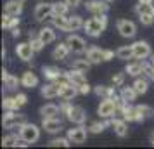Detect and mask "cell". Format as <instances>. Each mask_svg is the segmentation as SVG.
<instances>
[{"mask_svg": "<svg viewBox=\"0 0 154 149\" xmlns=\"http://www.w3.org/2000/svg\"><path fill=\"white\" fill-rule=\"evenodd\" d=\"M106 26H107V16L99 14V16H95V17L88 19V21H85L83 29H85V33H87L88 36L97 38V36L102 35V31L106 29Z\"/></svg>", "mask_w": 154, "mask_h": 149, "instance_id": "cell-1", "label": "cell"}, {"mask_svg": "<svg viewBox=\"0 0 154 149\" xmlns=\"http://www.w3.org/2000/svg\"><path fill=\"white\" fill-rule=\"evenodd\" d=\"M135 12H137L140 23H142L144 26H151L154 23V5L152 4L139 2V4L135 5Z\"/></svg>", "mask_w": 154, "mask_h": 149, "instance_id": "cell-2", "label": "cell"}, {"mask_svg": "<svg viewBox=\"0 0 154 149\" xmlns=\"http://www.w3.org/2000/svg\"><path fill=\"white\" fill-rule=\"evenodd\" d=\"M19 135H21V141L28 142V144H35L38 139H40V128L36 127L35 123H24L21 128H19Z\"/></svg>", "mask_w": 154, "mask_h": 149, "instance_id": "cell-3", "label": "cell"}, {"mask_svg": "<svg viewBox=\"0 0 154 149\" xmlns=\"http://www.w3.org/2000/svg\"><path fill=\"white\" fill-rule=\"evenodd\" d=\"M24 123H26V116L16 113V111H7V113L4 114V120H2V125H4V128H7V130L21 128Z\"/></svg>", "mask_w": 154, "mask_h": 149, "instance_id": "cell-4", "label": "cell"}, {"mask_svg": "<svg viewBox=\"0 0 154 149\" xmlns=\"http://www.w3.org/2000/svg\"><path fill=\"white\" fill-rule=\"evenodd\" d=\"M118 111V101L116 97H109V99H102V102L97 107V114L100 118H111L112 114Z\"/></svg>", "mask_w": 154, "mask_h": 149, "instance_id": "cell-5", "label": "cell"}, {"mask_svg": "<svg viewBox=\"0 0 154 149\" xmlns=\"http://www.w3.org/2000/svg\"><path fill=\"white\" fill-rule=\"evenodd\" d=\"M116 29L119 31V35L125 36V38H133L137 33V24L130 19H119L116 23Z\"/></svg>", "mask_w": 154, "mask_h": 149, "instance_id": "cell-6", "label": "cell"}, {"mask_svg": "<svg viewBox=\"0 0 154 149\" xmlns=\"http://www.w3.org/2000/svg\"><path fill=\"white\" fill-rule=\"evenodd\" d=\"M121 114H123V118L126 121H142L146 116L142 114L139 106H130V102H126L123 109H121Z\"/></svg>", "mask_w": 154, "mask_h": 149, "instance_id": "cell-7", "label": "cell"}, {"mask_svg": "<svg viewBox=\"0 0 154 149\" xmlns=\"http://www.w3.org/2000/svg\"><path fill=\"white\" fill-rule=\"evenodd\" d=\"M66 116L75 125H83L85 121H87V113H85V109L82 106H71Z\"/></svg>", "mask_w": 154, "mask_h": 149, "instance_id": "cell-8", "label": "cell"}, {"mask_svg": "<svg viewBox=\"0 0 154 149\" xmlns=\"http://www.w3.org/2000/svg\"><path fill=\"white\" fill-rule=\"evenodd\" d=\"M16 54H17V57H19L21 61L28 63V61L33 59L35 50H33V47H31V43H29V42H21V43H17V45H16Z\"/></svg>", "mask_w": 154, "mask_h": 149, "instance_id": "cell-9", "label": "cell"}, {"mask_svg": "<svg viewBox=\"0 0 154 149\" xmlns=\"http://www.w3.org/2000/svg\"><path fill=\"white\" fill-rule=\"evenodd\" d=\"M87 11L92 12L94 16H99V14H106L109 11V4L106 0H88L87 2Z\"/></svg>", "mask_w": 154, "mask_h": 149, "instance_id": "cell-10", "label": "cell"}, {"mask_svg": "<svg viewBox=\"0 0 154 149\" xmlns=\"http://www.w3.org/2000/svg\"><path fill=\"white\" fill-rule=\"evenodd\" d=\"M87 132H88V130H85L83 125H78V127L68 130V139H69L73 144H83V142L87 141Z\"/></svg>", "mask_w": 154, "mask_h": 149, "instance_id": "cell-11", "label": "cell"}, {"mask_svg": "<svg viewBox=\"0 0 154 149\" xmlns=\"http://www.w3.org/2000/svg\"><path fill=\"white\" fill-rule=\"evenodd\" d=\"M133 47V57L135 59H147L151 56V45L146 40H139L132 45Z\"/></svg>", "mask_w": 154, "mask_h": 149, "instance_id": "cell-12", "label": "cell"}, {"mask_svg": "<svg viewBox=\"0 0 154 149\" xmlns=\"http://www.w3.org/2000/svg\"><path fill=\"white\" fill-rule=\"evenodd\" d=\"M68 45H69V49L71 52H75V54H83L85 50H87V43H85V40L82 38V36H78V35H69L68 36Z\"/></svg>", "mask_w": 154, "mask_h": 149, "instance_id": "cell-13", "label": "cell"}, {"mask_svg": "<svg viewBox=\"0 0 154 149\" xmlns=\"http://www.w3.org/2000/svg\"><path fill=\"white\" fill-rule=\"evenodd\" d=\"M52 14H54L52 4H47V2H40V4L35 7V12H33V16H35L36 21H43V19L50 17Z\"/></svg>", "mask_w": 154, "mask_h": 149, "instance_id": "cell-14", "label": "cell"}, {"mask_svg": "<svg viewBox=\"0 0 154 149\" xmlns=\"http://www.w3.org/2000/svg\"><path fill=\"white\" fill-rule=\"evenodd\" d=\"M42 128L47 134H59L63 130V123H61V120H57V118H43Z\"/></svg>", "mask_w": 154, "mask_h": 149, "instance_id": "cell-15", "label": "cell"}, {"mask_svg": "<svg viewBox=\"0 0 154 149\" xmlns=\"http://www.w3.org/2000/svg\"><path fill=\"white\" fill-rule=\"evenodd\" d=\"M144 68H146V61L144 59H135L133 63H128L126 64V75H130V76H139L140 73H144Z\"/></svg>", "mask_w": 154, "mask_h": 149, "instance_id": "cell-16", "label": "cell"}, {"mask_svg": "<svg viewBox=\"0 0 154 149\" xmlns=\"http://www.w3.org/2000/svg\"><path fill=\"white\" fill-rule=\"evenodd\" d=\"M69 45H68V42L64 43H59V45H56V49L52 50V57L56 59V61H66L68 59V56H69Z\"/></svg>", "mask_w": 154, "mask_h": 149, "instance_id": "cell-17", "label": "cell"}, {"mask_svg": "<svg viewBox=\"0 0 154 149\" xmlns=\"http://www.w3.org/2000/svg\"><path fill=\"white\" fill-rule=\"evenodd\" d=\"M21 12H23V2H19V0H9L4 5V14L19 16Z\"/></svg>", "mask_w": 154, "mask_h": 149, "instance_id": "cell-18", "label": "cell"}, {"mask_svg": "<svg viewBox=\"0 0 154 149\" xmlns=\"http://www.w3.org/2000/svg\"><path fill=\"white\" fill-rule=\"evenodd\" d=\"M66 75H68V78H69V82H71V83H73L75 87H76V88H80L82 85H85V83H87V78H85V73H82V71L71 70V71H66Z\"/></svg>", "mask_w": 154, "mask_h": 149, "instance_id": "cell-19", "label": "cell"}, {"mask_svg": "<svg viewBox=\"0 0 154 149\" xmlns=\"http://www.w3.org/2000/svg\"><path fill=\"white\" fill-rule=\"evenodd\" d=\"M2 82H4V87L9 88V90H14L17 88V85L21 83V80H17V76L7 73V70H2Z\"/></svg>", "mask_w": 154, "mask_h": 149, "instance_id": "cell-20", "label": "cell"}, {"mask_svg": "<svg viewBox=\"0 0 154 149\" xmlns=\"http://www.w3.org/2000/svg\"><path fill=\"white\" fill-rule=\"evenodd\" d=\"M87 59L92 64H99L104 61V49H99V47H90L87 50Z\"/></svg>", "mask_w": 154, "mask_h": 149, "instance_id": "cell-21", "label": "cell"}, {"mask_svg": "<svg viewBox=\"0 0 154 149\" xmlns=\"http://www.w3.org/2000/svg\"><path fill=\"white\" fill-rule=\"evenodd\" d=\"M111 127L114 130V134L118 135V137H126L128 135V125H126V120H111Z\"/></svg>", "mask_w": 154, "mask_h": 149, "instance_id": "cell-22", "label": "cell"}, {"mask_svg": "<svg viewBox=\"0 0 154 149\" xmlns=\"http://www.w3.org/2000/svg\"><path fill=\"white\" fill-rule=\"evenodd\" d=\"M42 95L45 99H56V97H59V85H57L56 82H50L47 85H43Z\"/></svg>", "mask_w": 154, "mask_h": 149, "instance_id": "cell-23", "label": "cell"}, {"mask_svg": "<svg viewBox=\"0 0 154 149\" xmlns=\"http://www.w3.org/2000/svg\"><path fill=\"white\" fill-rule=\"evenodd\" d=\"M42 71H43V76H45L47 80H50V82L59 80L61 76H63V73H64V71H61L57 66H43Z\"/></svg>", "mask_w": 154, "mask_h": 149, "instance_id": "cell-24", "label": "cell"}, {"mask_svg": "<svg viewBox=\"0 0 154 149\" xmlns=\"http://www.w3.org/2000/svg\"><path fill=\"white\" fill-rule=\"evenodd\" d=\"M21 85L26 88H33L38 85V76H36L33 71H24L21 76Z\"/></svg>", "mask_w": 154, "mask_h": 149, "instance_id": "cell-25", "label": "cell"}, {"mask_svg": "<svg viewBox=\"0 0 154 149\" xmlns=\"http://www.w3.org/2000/svg\"><path fill=\"white\" fill-rule=\"evenodd\" d=\"M38 36H40V40H42L45 45H49V43L56 42V31L54 28H49V26H45L38 31Z\"/></svg>", "mask_w": 154, "mask_h": 149, "instance_id": "cell-26", "label": "cell"}, {"mask_svg": "<svg viewBox=\"0 0 154 149\" xmlns=\"http://www.w3.org/2000/svg\"><path fill=\"white\" fill-rule=\"evenodd\" d=\"M139 94H137V90H135V87H121V90H119V97L125 101V102H133L135 101V97H137Z\"/></svg>", "mask_w": 154, "mask_h": 149, "instance_id": "cell-27", "label": "cell"}, {"mask_svg": "<svg viewBox=\"0 0 154 149\" xmlns=\"http://www.w3.org/2000/svg\"><path fill=\"white\" fill-rule=\"evenodd\" d=\"M59 113H61V107H57L56 104H45V106L40 107L42 118H56Z\"/></svg>", "mask_w": 154, "mask_h": 149, "instance_id": "cell-28", "label": "cell"}, {"mask_svg": "<svg viewBox=\"0 0 154 149\" xmlns=\"http://www.w3.org/2000/svg\"><path fill=\"white\" fill-rule=\"evenodd\" d=\"M116 87H106V85H99L94 88L95 95L102 97V99H109V97H116V92H114Z\"/></svg>", "mask_w": 154, "mask_h": 149, "instance_id": "cell-29", "label": "cell"}, {"mask_svg": "<svg viewBox=\"0 0 154 149\" xmlns=\"http://www.w3.org/2000/svg\"><path fill=\"white\" fill-rule=\"evenodd\" d=\"M50 21H52V24L56 26V28H59L61 31H69V23H68V17L66 16H50Z\"/></svg>", "mask_w": 154, "mask_h": 149, "instance_id": "cell-30", "label": "cell"}, {"mask_svg": "<svg viewBox=\"0 0 154 149\" xmlns=\"http://www.w3.org/2000/svg\"><path fill=\"white\" fill-rule=\"evenodd\" d=\"M116 57L121 61H128V59H135L133 57V47L132 45H123L116 50Z\"/></svg>", "mask_w": 154, "mask_h": 149, "instance_id": "cell-31", "label": "cell"}, {"mask_svg": "<svg viewBox=\"0 0 154 149\" xmlns=\"http://www.w3.org/2000/svg\"><path fill=\"white\" fill-rule=\"evenodd\" d=\"M19 24V17L17 16H9V14H4V19H2V28L4 29H12L17 28Z\"/></svg>", "mask_w": 154, "mask_h": 149, "instance_id": "cell-32", "label": "cell"}, {"mask_svg": "<svg viewBox=\"0 0 154 149\" xmlns=\"http://www.w3.org/2000/svg\"><path fill=\"white\" fill-rule=\"evenodd\" d=\"M92 63L88 59H75L73 63H71V70H76V71H82V73H87V71L90 70Z\"/></svg>", "mask_w": 154, "mask_h": 149, "instance_id": "cell-33", "label": "cell"}, {"mask_svg": "<svg viewBox=\"0 0 154 149\" xmlns=\"http://www.w3.org/2000/svg\"><path fill=\"white\" fill-rule=\"evenodd\" d=\"M19 141H21V135L19 134H9L2 139V146L4 147H17Z\"/></svg>", "mask_w": 154, "mask_h": 149, "instance_id": "cell-34", "label": "cell"}, {"mask_svg": "<svg viewBox=\"0 0 154 149\" xmlns=\"http://www.w3.org/2000/svg\"><path fill=\"white\" fill-rule=\"evenodd\" d=\"M2 106H4L5 111H17V109L21 107V104L17 102L16 97H5V99L2 101Z\"/></svg>", "mask_w": 154, "mask_h": 149, "instance_id": "cell-35", "label": "cell"}, {"mask_svg": "<svg viewBox=\"0 0 154 149\" xmlns=\"http://www.w3.org/2000/svg\"><path fill=\"white\" fill-rule=\"evenodd\" d=\"M52 9H54V16H66L68 11H69V5L63 0V2H54Z\"/></svg>", "mask_w": 154, "mask_h": 149, "instance_id": "cell-36", "label": "cell"}, {"mask_svg": "<svg viewBox=\"0 0 154 149\" xmlns=\"http://www.w3.org/2000/svg\"><path fill=\"white\" fill-rule=\"evenodd\" d=\"M68 23H69V31H78L80 28H83V19L80 17V16H69L68 17Z\"/></svg>", "mask_w": 154, "mask_h": 149, "instance_id": "cell-37", "label": "cell"}, {"mask_svg": "<svg viewBox=\"0 0 154 149\" xmlns=\"http://www.w3.org/2000/svg\"><path fill=\"white\" fill-rule=\"evenodd\" d=\"M107 125H111V121H106V123H102V121H94V123H90V127L87 128V130L90 134H100V132H104V128Z\"/></svg>", "mask_w": 154, "mask_h": 149, "instance_id": "cell-38", "label": "cell"}, {"mask_svg": "<svg viewBox=\"0 0 154 149\" xmlns=\"http://www.w3.org/2000/svg\"><path fill=\"white\" fill-rule=\"evenodd\" d=\"M133 87H135L137 94H146L147 88H149V82H147L146 78H137L133 82Z\"/></svg>", "mask_w": 154, "mask_h": 149, "instance_id": "cell-39", "label": "cell"}, {"mask_svg": "<svg viewBox=\"0 0 154 149\" xmlns=\"http://www.w3.org/2000/svg\"><path fill=\"white\" fill-rule=\"evenodd\" d=\"M71 141L68 137H59V139H54V141L49 142L50 147H69Z\"/></svg>", "mask_w": 154, "mask_h": 149, "instance_id": "cell-40", "label": "cell"}, {"mask_svg": "<svg viewBox=\"0 0 154 149\" xmlns=\"http://www.w3.org/2000/svg\"><path fill=\"white\" fill-rule=\"evenodd\" d=\"M29 38H31V40H29V43H31V47H33V50H35V52H40V50L45 47V43L40 40V36H31V35H29Z\"/></svg>", "mask_w": 154, "mask_h": 149, "instance_id": "cell-41", "label": "cell"}, {"mask_svg": "<svg viewBox=\"0 0 154 149\" xmlns=\"http://www.w3.org/2000/svg\"><path fill=\"white\" fill-rule=\"evenodd\" d=\"M125 76H126V71L125 73H118V75H114V76H112V85L114 87H123V83H125Z\"/></svg>", "mask_w": 154, "mask_h": 149, "instance_id": "cell-42", "label": "cell"}, {"mask_svg": "<svg viewBox=\"0 0 154 149\" xmlns=\"http://www.w3.org/2000/svg\"><path fill=\"white\" fill-rule=\"evenodd\" d=\"M139 107H140V111H142V114H144V116H146V118H149V116H152V114H154L152 107L146 106V104H142V106H139Z\"/></svg>", "mask_w": 154, "mask_h": 149, "instance_id": "cell-43", "label": "cell"}, {"mask_svg": "<svg viewBox=\"0 0 154 149\" xmlns=\"http://www.w3.org/2000/svg\"><path fill=\"white\" fill-rule=\"evenodd\" d=\"M16 99H17V102H19L21 106H24V104L28 102V97H26V94H17V95H16Z\"/></svg>", "mask_w": 154, "mask_h": 149, "instance_id": "cell-44", "label": "cell"}, {"mask_svg": "<svg viewBox=\"0 0 154 149\" xmlns=\"http://www.w3.org/2000/svg\"><path fill=\"white\" fill-rule=\"evenodd\" d=\"M112 57H114V52H112V50H106L104 49V61H111Z\"/></svg>", "mask_w": 154, "mask_h": 149, "instance_id": "cell-45", "label": "cell"}, {"mask_svg": "<svg viewBox=\"0 0 154 149\" xmlns=\"http://www.w3.org/2000/svg\"><path fill=\"white\" fill-rule=\"evenodd\" d=\"M64 2H66L69 7H78V5L82 4V0H64Z\"/></svg>", "mask_w": 154, "mask_h": 149, "instance_id": "cell-46", "label": "cell"}, {"mask_svg": "<svg viewBox=\"0 0 154 149\" xmlns=\"http://www.w3.org/2000/svg\"><path fill=\"white\" fill-rule=\"evenodd\" d=\"M19 33H21V31H19V28H14V29H12V36H19Z\"/></svg>", "mask_w": 154, "mask_h": 149, "instance_id": "cell-47", "label": "cell"}, {"mask_svg": "<svg viewBox=\"0 0 154 149\" xmlns=\"http://www.w3.org/2000/svg\"><path fill=\"white\" fill-rule=\"evenodd\" d=\"M149 141H151V144L154 146V130L151 132V135H149Z\"/></svg>", "mask_w": 154, "mask_h": 149, "instance_id": "cell-48", "label": "cell"}, {"mask_svg": "<svg viewBox=\"0 0 154 149\" xmlns=\"http://www.w3.org/2000/svg\"><path fill=\"white\" fill-rule=\"evenodd\" d=\"M139 2H146V4H152V0H139Z\"/></svg>", "mask_w": 154, "mask_h": 149, "instance_id": "cell-49", "label": "cell"}, {"mask_svg": "<svg viewBox=\"0 0 154 149\" xmlns=\"http://www.w3.org/2000/svg\"><path fill=\"white\" fill-rule=\"evenodd\" d=\"M106 2H112V0H106Z\"/></svg>", "mask_w": 154, "mask_h": 149, "instance_id": "cell-50", "label": "cell"}, {"mask_svg": "<svg viewBox=\"0 0 154 149\" xmlns=\"http://www.w3.org/2000/svg\"><path fill=\"white\" fill-rule=\"evenodd\" d=\"M19 2H24V0H19Z\"/></svg>", "mask_w": 154, "mask_h": 149, "instance_id": "cell-51", "label": "cell"}]
</instances>
